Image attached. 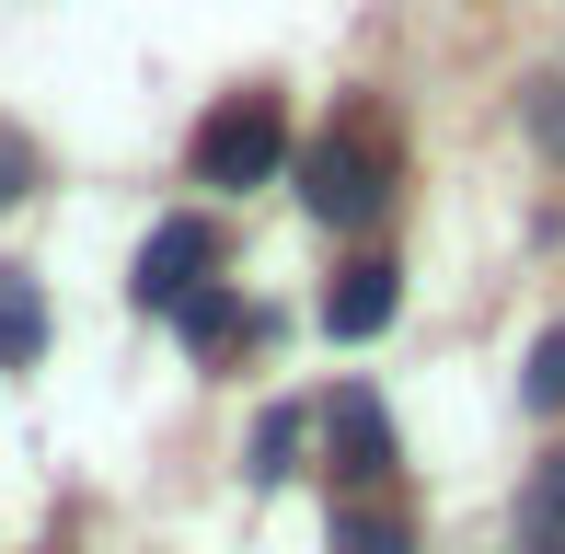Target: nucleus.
<instances>
[{"label": "nucleus", "mask_w": 565, "mask_h": 554, "mask_svg": "<svg viewBox=\"0 0 565 554\" xmlns=\"http://www.w3.org/2000/svg\"><path fill=\"white\" fill-rule=\"evenodd\" d=\"M381 196H393V150L370 139V116H347V128H323L300 150V209L358 232V220H381Z\"/></svg>", "instance_id": "1"}, {"label": "nucleus", "mask_w": 565, "mask_h": 554, "mask_svg": "<svg viewBox=\"0 0 565 554\" xmlns=\"http://www.w3.org/2000/svg\"><path fill=\"white\" fill-rule=\"evenodd\" d=\"M289 173V105L277 93H231L196 128V185H277Z\"/></svg>", "instance_id": "2"}, {"label": "nucleus", "mask_w": 565, "mask_h": 554, "mask_svg": "<svg viewBox=\"0 0 565 554\" xmlns=\"http://www.w3.org/2000/svg\"><path fill=\"white\" fill-rule=\"evenodd\" d=\"M312 439H323V473H335L347 497H358V486H381V473H393V450H404V439H393V416H381V393H358V382L312 416Z\"/></svg>", "instance_id": "3"}, {"label": "nucleus", "mask_w": 565, "mask_h": 554, "mask_svg": "<svg viewBox=\"0 0 565 554\" xmlns=\"http://www.w3.org/2000/svg\"><path fill=\"white\" fill-rule=\"evenodd\" d=\"M220 277V232L209 220H162V232L139 243V277H127V289H139V312H173V300H196Z\"/></svg>", "instance_id": "4"}, {"label": "nucleus", "mask_w": 565, "mask_h": 554, "mask_svg": "<svg viewBox=\"0 0 565 554\" xmlns=\"http://www.w3.org/2000/svg\"><path fill=\"white\" fill-rule=\"evenodd\" d=\"M404 312V277H393V255H358V266H335V289H323V335H381V323Z\"/></svg>", "instance_id": "5"}, {"label": "nucleus", "mask_w": 565, "mask_h": 554, "mask_svg": "<svg viewBox=\"0 0 565 554\" xmlns=\"http://www.w3.org/2000/svg\"><path fill=\"white\" fill-rule=\"evenodd\" d=\"M173 323H185V347H196V359H220V347H266V335H277V312H243L220 277H209L196 300H173Z\"/></svg>", "instance_id": "6"}, {"label": "nucleus", "mask_w": 565, "mask_h": 554, "mask_svg": "<svg viewBox=\"0 0 565 554\" xmlns=\"http://www.w3.org/2000/svg\"><path fill=\"white\" fill-rule=\"evenodd\" d=\"M243 473H254V486H289V473H312V405H266V416H254Z\"/></svg>", "instance_id": "7"}, {"label": "nucleus", "mask_w": 565, "mask_h": 554, "mask_svg": "<svg viewBox=\"0 0 565 554\" xmlns=\"http://www.w3.org/2000/svg\"><path fill=\"white\" fill-rule=\"evenodd\" d=\"M35 359H46V289L0 266V370H35Z\"/></svg>", "instance_id": "8"}, {"label": "nucleus", "mask_w": 565, "mask_h": 554, "mask_svg": "<svg viewBox=\"0 0 565 554\" xmlns=\"http://www.w3.org/2000/svg\"><path fill=\"white\" fill-rule=\"evenodd\" d=\"M335 554H416V520L358 486V497H335Z\"/></svg>", "instance_id": "9"}, {"label": "nucleus", "mask_w": 565, "mask_h": 554, "mask_svg": "<svg viewBox=\"0 0 565 554\" xmlns=\"http://www.w3.org/2000/svg\"><path fill=\"white\" fill-rule=\"evenodd\" d=\"M520 543H531V554H565V450L520 486Z\"/></svg>", "instance_id": "10"}, {"label": "nucleus", "mask_w": 565, "mask_h": 554, "mask_svg": "<svg viewBox=\"0 0 565 554\" xmlns=\"http://www.w3.org/2000/svg\"><path fill=\"white\" fill-rule=\"evenodd\" d=\"M520 405H543V416L565 405V323H554L543 347H531V370H520Z\"/></svg>", "instance_id": "11"}, {"label": "nucleus", "mask_w": 565, "mask_h": 554, "mask_svg": "<svg viewBox=\"0 0 565 554\" xmlns=\"http://www.w3.org/2000/svg\"><path fill=\"white\" fill-rule=\"evenodd\" d=\"M531 139L565 150V82H531Z\"/></svg>", "instance_id": "12"}, {"label": "nucleus", "mask_w": 565, "mask_h": 554, "mask_svg": "<svg viewBox=\"0 0 565 554\" xmlns=\"http://www.w3.org/2000/svg\"><path fill=\"white\" fill-rule=\"evenodd\" d=\"M12 196H35V150H23L12 128H0V209H12Z\"/></svg>", "instance_id": "13"}]
</instances>
